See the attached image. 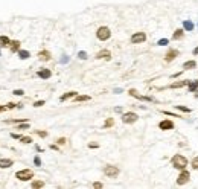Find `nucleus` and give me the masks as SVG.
<instances>
[{
    "mask_svg": "<svg viewBox=\"0 0 198 189\" xmlns=\"http://www.w3.org/2000/svg\"><path fill=\"white\" fill-rule=\"evenodd\" d=\"M171 163H172V166L175 168V169L183 171L184 168L188 166V159L184 157V156H181V154H177V156H174V157H172Z\"/></svg>",
    "mask_w": 198,
    "mask_h": 189,
    "instance_id": "1",
    "label": "nucleus"
},
{
    "mask_svg": "<svg viewBox=\"0 0 198 189\" xmlns=\"http://www.w3.org/2000/svg\"><path fill=\"white\" fill-rule=\"evenodd\" d=\"M96 37L98 40H101V41H105V40H108L111 37V31L107 28V26H101V28L96 31Z\"/></svg>",
    "mask_w": 198,
    "mask_h": 189,
    "instance_id": "2",
    "label": "nucleus"
},
{
    "mask_svg": "<svg viewBox=\"0 0 198 189\" xmlns=\"http://www.w3.org/2000/svg\"><path fill=\"white\" fill-rule=\"evenodd\" d=\"M15 177H17L20 181H29V180H32V177H34V172H32L31 169H22V171H17Z\"/></svg>",
    "mask_w": 198,
    "mask_h": 189,
    "instance_id": "3",
    "label": "nucleus"
},
{
    "mask_svg": "<svg viewBox=\"0 0 198 189\" xmlns=\"http://www.w3.org/2000/svg\"><path fill=\"white\" fill-rule=\"evenodd\" d=\"M104 172H105L107 177L114 178V177H118V175H119V168L118 166H113V165H107L104 168Z\"/></svg>",
    "mask_w": 198,
    "mask_h": 189,
    "instance_id": "4",
    "label": "nucleus"
},
{
    "mask_svg": "<svg viewBox=\"0 0 198 189\" xmlns=\"http://www.w3.org/2000/svg\"><path fill=\"white\" fill-rule=\"evenodd\" d=\"M137 119H139V116L136 113H133V111H128V113L122 114V122H124V124H134Z\"/></svg>",
    "mask_w": 198,
    "mask_h": 189,
    "instance_id": "5",
    "label": "nucleus"
},
{
    "mask_svg": "<svg viewBox=\"0 0 198 189\" xmlns=\"http://www.w3.org/2000/svg\"><path fill=\"white\" fill-rule=\"evenodd\" d=\"M146 40V34L145 32H136L131 35V38H129V41H131L133 44H139V43H143Z\"/></svg>",
    "mask_w": 198,
    "mask_h": 189,
    "instance_id": "6",
    "label": "nucleus"
},
{
    "mask_svg": "<svg viewBox=\"0 0 198 189\" xmlns=\"http://www.w3.org/2000/svg\"><path fill=\"white\" fill-rule=\"evenodd\" d=\"M189 178H190V174L186 169H183L181 174L178 175V178H177V185H186L189 181Z\"/></svg>",
    "mask_w": 198,
    "mask_h": 189,
    "instance_id": "7",
    "label": "nucleus"
},
{
    "mask_svg": "<svg viewBox=\"0 0 198 189\" xmlns=\"http://www.w3.org/2000/svg\"><path fill=\"white\" fill-rule=\"evenodd\" d=\"M178 55H180V52L177 50V49H169L168 53L165 55V61H166V63H171V61H174V60L178 57Z\"/></svg>",
    "mask_w": 198,
    "mask_h": 189,
    "instance_id": "8",
    "label": "nucleus"
},
{
    "mask_svg": "<svg viewBox=\"0 0 198 189\" xmlns=\"http://www.w3.org/2000/svg\"><path fill=\"white\" fill-rule=\"evenodd\" d=\"M129 94H131V96H134L136 99H139V101H146V102H153V98H149V96H142V94H139L137 92H136L134 89H129V92H128Z\"/></svg>",
    "mask_w": 198,
    "mask_h": 189,
    "instance_id": "9",
    "label": "nucleus"
},
{
    "mask_svg": "<svg viewBox=\"0 0 198 189\" xmlns=\"http://www.w3.org/2000/svg\"><path fill=\"white\" fill-rule=\"evenodd\" d=\"M159 128L163 131H168V130H174V122L172 120H162L159 124Z\"/></svg>",
    "mask_w": 198,
    "mask_h": 189,
    "instance_id": "10",
    "label": "nucleus"
},
{
    "mask_svg": "<svg viewBox=\"0 0 198 189\" xmlns=\"http://www.w3.org/2000/svg\"><path fill=\"white\" fill-rule=\"evenodd\" d=\"M96 58H98V60H111V52L107 50V49L99 50V52L96 53Z\"/></svg>",
    "mask_w": 198,
    "mask_h": 189,
    "instance_id": "11",
    "label": "nucleus"
},
{
    "mask_svg": "<svg viewBox=\"0 0 198 189\" xmlns=\"http://www.w3.org/2000/svg\"><path fill=\"white\" fill-rule=\"evenodd\" d=\"M38 76L41 79H49L52 76V72L49 69H41V70H38Z\"/></svg>",
    "mask_w": 198,
    "mask_h": 189,
    "instance_id": "12",
    "label": "nucleus"
},
{
    "mask_svg": "<svg viewBox=\"0 0 198 189\" xmlns=\"http://www.w3.org/2000/svg\"><path fill=\"white\" fill-rule=\"evenodd\" d=\"M38 58L41 60V61H49L52 58V55H50L49 50H41V52H38Z\"/></svg>",
    "mask_w": 198,
    "mask_h": 189,
    "instance_id": "13",
    "label": "nucleus"
},
{
    "mask_svg": "<svg viewBox=\"0 0 198 189\" xmlns=\"http://www.w3.org/2000/svg\"><path fill=\"white\" fill-rule=\"evenodd\" d=\"M12 165H14V162H12L11 159H0V168H11Z\"/></svg>",
    "mask_w": 198,
    "mask_h": 189,
    "instance_id": "14",
    "label": "nucleus"
},
{
    "mask_svg": "<svg viewBox=\"0 0 198 189\" xmlns=\"http://www.w3.org/2000/svg\"><path fill=\"white\" fill-rule=\"evenodd\" d=\"M189 83H190L189 79H183V81H178V83H172V84H171V87H172V89H181V87L188 85Z\"/></svg>",
    "mask_w": 198,
    "mask_h": 189,
    "instance_id": "15",
    "label": "nucleus"
},
{
    "mask_svg": "<svg viewBox=\"0 0 198 189\" xmlns=\"http://www.w3.org/2000/svg\"><path fill=\"white\" fill-rule=\"evenodd\" d=\"M11 44V40L6 37V35H0V47H9Z\"/></svg>",
    "mask_w": 198,
    "mask_h": 189,
    "instance_id": "16",
    "label": "nucleus"
},
{
    "mask_svg": "<svg viewBox=\"0 0 198 189\" xmlns=\"http://www.w3.org/2000/svg\"><path fill=\"white\" fill-rule=\"evenodd\" d=\"M183 29L192 32V31H194V23L190 22V20H184V22H183Z\"/></svg>",
    "mask_w": 198,
    "mask_h": 189,
    "instance_id": "17",
    "label": "nucleus"
},
{
    "mask_svg": "<svg viewBox=\"0 0 198 189\" xmlns=\"http://www.w3.org/2000/svg\"><path fill=\"white\" fill-rule=\"evenodd\" d=\"M76 92H69V93H64L63 94V96H61L59 98V101H61V102H64V101H67V99H70V98H75V96H76Z\"/></svg>",
    "mask_w": 198,
    "mask_h": 189,
    "instance_id": "18",
    "label": "nucleus"
},
{
    "mask_svg": "<svg viewBox=\"0 0 198 189\" xmlns=\"http://www.w3.org/2000/svg\"><path fill=\"white\" fill-rule=\"evenodd\" d=\"M195 67H197V63L194 61V60H190V61H186V63L183 64V69H184V70H190V69H195Z\"/></svg>",
    "mask_w": 198,
    "mask_h": 189,
    "instance_id": "19",
    "label": "nucleus"
},
{
    "mask_svg": "<svg viewBox=\"0 0 198 189\" xmlns=\"http://www.w3.org/2000/svg\"><path fill=\"white\" fill-rule=\"evenodd\" d=\"M9 49H11V52H18V50H20V41H17V40H14V41H11V44H9Z\"/></svg>",
    "mask_w": 198,
    "mask_h": 189,
    "instance_id": "20",
    "label": "nucleus"
},
{
    "mask_svg": "<svg viewBox=\"0 0 198 189\" xmlns=\"http://www.w3.org/2000/svg\"><path fill=\"white\" fill-rule=\"evenodd\" d=\"M188 89L190 93H194L195 90H198V81H190V83L188 84Z\"/></svg>",
    "mask_w": 198,
    "mask_h": 189,
    "instance_id": "21",
    "label": "nucleus"
},
{
    "mask_svg": "<svg viewBox=\"0 0 198 189\" xmlns=\"http://www.w3.org/2000/svg\"><path fill=\"white\" fill-rule=\"evenodd\" d=\"M75 101L76 102H84V101H90V96H87V94H76Z\"/></svg>",
    "mask_w": 198,
    "mask_h": 189,
    "instance_id": "22",
    "label": "nucleus"
},
{
    "mask_svg": "<svg viewBox=\"0 0 198 189\" xmlns=\"http://www.w3.org/2000/svg\"><path fill=\"white\" fill-rule=\"evenodd\" d=\"M183 35H184V29H177V31L174 32L172 38H174V40H180V38H183Z\"/></svg>",
    "mask_w": 198,
    "mask_h": 189,
    "instance_id": "23",
    "label": "nucleus"
},
{
    "mask_svg": "<svg viewBox=\"0 0 198 189\" xmlns=\"http://www.w3.org/2000/svg\"><path fill=\"white\" fill-rule=\"evenodd\" d=\"M34 189H38V188H43L44 186V181L43 180H34L32 181V185H31Z\"/></svg>",
    "mask_w": 198,
    "mask_h": 189,
    "instance_id": "24",
    "label": "nucleus"
},
{
    "mask_svg": "<svg viewBox=\"0 0 198 189\" xmlns=\"http://www.w3.org/2000/svg\"><path fill=\"white\" fill-rule=\"evenodd\" d=\"M18 57L22 58V60H26V58L31 57V53H29L28 50H18Z\"/></svg>",
    "mask_w": 198,
    "mask_h": 189,
    "instance_id": "25",
    "label": "nucleus"
},
{
    "mask_svg": "<svg viewBox=\"0 0 198 189\" xmlns=\"http://www.w3.org/2000/svg\"><path fill=\"white\" fill-rule=\"evenodd\" d=\"M175 108L180 110V111H183V113H192V110L188 108V107H184V105H175Z\"/></svg>",
    "mask_w": 198,
    "mask_h": 189,
    "instance_id": "26",
    "label": "nucleus"
},
{
    "mask_svg": "<svg viewBox=\"0 0 198 189\" xmlns=\"http://www.w3.org/2000/svg\"><path fill=\"white\" fill-rule=\"evenodd\" d=\"M20 142H22V144H32V137H29V136H22V137H20Z\"/></svg>",
    "mask_w": 198,
    "mask_h": 189,
    "instance_id": "27",
    "label": "nucleus"
},
{
    "mask_svg": "<svg viewBox=\"0 0 198 189\" xmlns=\"http://www.w3.org/2000/svg\"><path fill=\"white\" fill-rule=\"evenodd\" d=\"M113 125H114L113 118H108V119L105 120V124H104V128H110V127H113Z\"/></svg>",
    "mask_w": 198,
    "mask_h": 189,
    "instance_id": "28",
    "label": "nucleus"
},
{
    "mask_svg": "<svg viewBox=\"0 0 198 189\" xmlns=\"http://www.w3.org/2000/svg\"><path fill=\"white\" fill-rule=\"evenodd\" d=\"M157 44H159V46H166V44H169V40L168 38H162V40L157 41Z\"/></svg>",
    "mask_w": 198,
    "mask_h": 189,
    "instance_id": "29",
    "label": "nucleus"
},
{
    "mask_svg": "<svg viewBox=\"0 0 198 189\" xmlns=\"http://www.w3.org/2000/svg\"><path fill=\"white\" fill-rule=\"evenodd\" d=\"M190 165H192L194 169H198V157H195V159L192 160V163H190Z\"/></svg>",
    "mask_w": 198,
    "mask_h": 189,
    "instance_id": "30",
    "label": "nucleus"
},
{
    "mask_svg": "<svg viewBox=\"0 0 198 189\" xmlns=\"http://www.w3.org/2000/svg\"><path fill=\"white\" fill-rule=\"evenodd\" d=\"M12 93H14L15 96H23V94H24V92H23L22 89H18V90H14V92H12Z\"/></svg>",
    "mask_w": 198,
    "mask_h": 189,
    "instance_id": "31",
    "label": "nucleus"
},
{
    "mask_svg": "<svg viewBox=\"0 0 198 189\" xmlns=\"http://www.w3.org/2000/svg\"><path fill=\"white\" fill-rule=\"evenodd\" d=\"M17 128H18V130H28V128H29V124H20Z\"/></svg>",
    "mask_w": 198,
    "mask_h": 189,
    "instance_id": "32",
    "label": "nucleus"
},
{
    "mask_svg": "<svg viewBox=\"0 0 198 189\" xmlns=\"http://www.w3.org/2000/svg\"><path fill=\"white\" fill-rule=\"evenodd\" d=\"M78 57H79L81 60H87V53H85L84 50H81V52L78 53Z\"/></svg>",
    "mask_w": 198,
    "mask_h": 189,
    "instance_id": "33",
    "label": "nucleus"
},
{
    "mask_svg": "<svg viewBox=\"0 0 198 189\" xmlns=\"http://www.w3.org/2000/svg\"><path fill=\"white\" fill-rule=\"evenodd\" d=\"M163 113H165V114H168V116H174V118H181V116H178V114H174V113H171V111H166V110H163Z\"/></svg>",
    "mask_w": 198,
    "mask_h": 189,
    "instance_id": "34",
    "label": "nucleus"
},
{
    "mask_svg": "<svg viewBox=\"0 0 198 189\" xmlns=\"http://www.w3.org/2000/svg\"><path fill=\"white\" fill-rule=\"evenodd\" d=\"M34 163H35L37 166H40V165H41V160H40V157H38V156H37L35 159H34Z\"/></svg>",
    "mask_w": 198,
    "mask_h": 189,
    "instance_id": "35",
    "label": "nucleus"
},
{
    "mask_svg": "<svg viewBox=\"0 0 198 189\" xmlns=\"http://www.w3.org/2000/svg\"><path fill=\"white\" fill-rule=\"evenodd\" d=\"M37 134H38L40 137H46L47 136V131H37Z\"/></svg>",
    "mask_w": 198,
    "mask_h": 189,
    "instance_id": "36",
    "label": "nucleus"
},
{
    "mask_svg": "<svg viewBox=\"0 0 198 189\" xmlns=\"http://www.w3.org/2000/svg\"><path fill=\"white\" fill-rule=\"evenodd\" d=\"M41 105H44V101H37V102L34 104V107H41Z\"/></svg>",
    "mask_w": 198,
    "mask_h": 189,
    "instance_id": "37",
    "label": "nucleus"
},
{
    "mask_svg": "<svg viewBox=\"0 0 198 189\" xmlns=\"http://www.w3.org/2000/svg\"><path fill=\"white\" fill-rule=\"evenodd\" d=\"M102 186H104V185L99 183V181H96V183H93V188H96V189H101Z\"/></svg>",
    "mask_w": 198,
    "mask_h": 189,
    "instance_id": "38",
    "label": "nucleus"
},
{
    "mask_svg": "<svg viewBox=\"0 0 198 189\" xmlns=\"http://www.w3.org/2000/svg\"><path fill=\"white\" fill-rule=\"evenodd\" d=\"M11 137H12V139H18V140H20V137H22V136H20V134H17V133H12V134H11Z\"/></svg>",
    "mask_w": 198,
    "mask_h": 189,
    "instance_id": "39",
    "label": "nucleus"
},
{
    "mask_svg": "<svg viewBox=\"0 0 198 189\" xmlns=\"http://www.w3.org/2000/svg\"><path fill=\"white\" fill-rule=\"evenodd\" d=\"M64 144H66V139L64 137H59L58 139V145H64Z\"/></svg>",
    "mask_w": 198,
    "mask_h": 189,
    "instance_id": "40",
    "label": "nucleus"
},
{
    "mask_svg": "<svg viewBox=\"0 0 198 189\" xmlns=\"http://www.w3.org/2000/svg\"><path fill=\"white\" fill-rule=\"evenodd\" d=\"M6 107H8V108H15V107H17V104H14V102H9V104L6 105Z\"/></svg>",
    "mask_w": 198,
    "mask_h": 189,
    "instance_id": "41",
    "label": "nucleus"
},
{
    "mask_svg": "<svg viewBox=\"0 0 198 189\" xmlns=\"http://www.w3.org/2000/svg\"><path fill=\"white\" fill-rule=\"evenodd\" d=\"M67 61H69V58H67L66 55H63V58H61V63L64 64V63H67Z\"/></svg>",
    "mask_w": 198,
    "mask_h": 189,
    "instance_id": "42",
    "label": "nucleus"
},
{
    "mask_svg": "<svg viewBox=\"0 0 198 189\" xmlns=\"http://www.w3.org/2000/svg\"><path fill=\"white\" fill-rule=\"evenodd\" d=\"M180 75H181V72H178V73H174V75H172V76H171V78H178Z\"/></svg>",
    "mask_w": 198,
    "mask_h": 189,
    "instance_id": "43",
    "label": "nucleus"
},
{
    "mask_svg": "<svg viewBox=\"0 0 198 189\" xmlns=\"http://www.w3.org/2000/svg\"><path fill=\"white\" fill-rule=\"evenodd\" d=\"M6 108H8V107H5V105H0V113H2V111H5Z\"/></svg>",
    "mask_w": 198,
    "mask_h": 189,
    "instance_id": "44",
    "label": "nucleus"
},
{
    "mask_svg": "<svg viewBox=\"0 0 198 189\" xmlns=\"http://www.w3.org/2000/svg\"><path fill=\"white\" fill-rule=\"evenodd\" d=\"M88 146H90V148H98L99 145H98V144H90V145H88Z\"/></svg>",
    "mask_w": 198,
    "mask_h": 189,
    "instance_id": "45",
    "label": "nucleus"
},
{
    "mask_svg": "<svg viewBox=\"0 0 198 189\" xmlns=\"http://www.w3.org/2000/svg\"><path fill=\"white\" fill-rule=\"evenodd\" d=\"M194 55H198V47H195V49H194Z\"/></svg>",
    "mask_w": 198,
    "mask_h": 189,
    "instance_id": "46",
    "label": "nucleus"
},
{
    "mask_svg": "<svg viewBox=\"0 0 198 189\" xmlns=\"http://www.w3.org/2000/svg\"><path fill=\"white\" fill-rule=\"evenodd\" d=\"M195 98H198V90H195Z\"/></svg>",
    "mask_w": 198,
    "mask_h": 189,
    "instance_id": "47",
    "label": "nucleus"
}]
</instances>
